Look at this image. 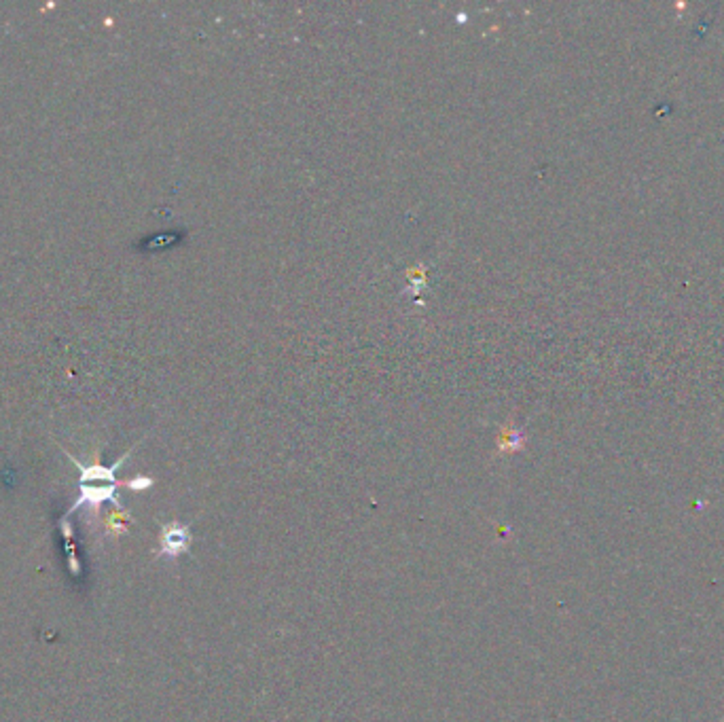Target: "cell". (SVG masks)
I'll use <instances>...</instances> for the list:
<instances>
[{"label":"cell","instance_id":"4","mask_svg":"<svg viewBox=\"0 0 724 722\" xmlns=\"http://www.w3.org/2000/svg\"><path fill=\"white\" fill-rule=\"evenodd\" d=\"M127 458V456H125ZM125 458H121L115 466H111V468H104V466H87V468H83L81 466V483H87V481H95V479H100V481H109V483L111 485H117L119 483V481L115 479V470L125 462Z\"/></svg>","mask_w":724,"mask_h":722},{"label":"cell","instance_id":"6","mask_svg":"<svg viewBox=\"0 0 724 722\" xmlns=\"http://www.w3.org/2000/svg\"><path fill=\"white\" fill-rule=\"evenodd\" d=\"M407 278L413 284V293H420L426 286V265L418 263L416 267H409L407 269Z\"/></svg>","mask_w":724,"mask_h":722},{"label":"cell","instance_id":"2","mask_svg":"<svg viewBox=\"0 0 724 722\" xmlns=\"http://www.w3.org/2000/svg\"><path fill=\"white\" fill-rule=\"evenodd\" d=\"M104 500H111V502H115V504L119 506L117 485H111V488H81V498H79V502L71 508V512L77 510L81 504H89L93 510H98L100 504L104 502Z\"/></svg>","mask_w":724,"mask_h":722},{"label":"cell","instance_id":"1","mask_svg":"<svg viewBox=\"0 0 724 722\" xmlns=\"http://www.w3.org/2000/svg\"><path fill=\"white\" fill-rule=\"evenodd\" d=\"M191 546V530L189 526L180 521H169L161 528V542H159V555L174 559L189 551Z\"/></svg>","mask_w":724,"mask_h":722},{"label":"cell","instance_id":"7","mask_svg":"<svg viewBox=\"0 0 724 722\" xmlns=\"http://www.w3.org/2000/svg\"><path fill=\"white\" fill-rule=\"evenodd\" d=\"M125 485L133 492H145V490L153 488V479L151 476H136L131 481H125Z\"/></svg>","mask_w":724,"mask_h":722},{"label":"cell","instance_id":"3","mask_svg":"<svg viewBox=\"0 0 724 722\" xmlns=\"http://www.w3.org/2000/svg\"><path fill=\"white\" fill-rule=\"evenodd\" d=\"M523 445V436L519 430H514L512 426H504L498 434V454L500 456H508L519 452Z\"/></svg>","mask_w":724,"mask_h":722},{"label":"cell","instance_id":"5","mask_svg":"<svg viewBox=\"0 0 724 722\" xmlns=\"http://www.w3.org/2000/svg\"><path fill=\"white\" fill-rule=\"evenodd\" d=\"M131 521V517H129V512L127 510H113L111 515H109V519H106V530L111 532V534H121V532H125L127 530V524Z\"/></svg>","mask_w":724,"mask_h":722}]
</instances>
